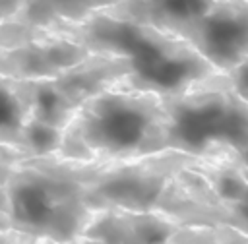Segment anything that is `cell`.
<instances>
[{
	"label": "cell",
	"mask_w": 248,
	"mask_h": 244,
	"mask_svg": "<svg viewBox=\"0 0 248 244\" xmlns=\"http://www.w3.org/2000/svg\"><path fill=\"white\" fill-rule=\"evenodd\" d=\"M229 81L232 83V87L236 89V93L248 101V58L244 62H240L234 70H231L227 74Z\"/></svg>",
	"instance_id": "obj_14"
},
{
	"label": "cell",
	"mask_w": 248,
	"mask_h": 244,
	"mask_svg": "<svg viewBox=\"0 0 248 244\" xmlns=\"http://www.w3.org/2000/svg\"><path fill=\"white\" fill-rule=\"evenodd\" d=\"M45 31L68 37L91 52L126 58L132 76L122 83L163 97L182 93L217 72L184 39L153 25L116 17L105 10L81 23L56 25Z\"/></svg>",
	"instance_id": "obj_2"
},
{
	"label": "cell",
	"mask_w": 248,
	"mask_h": 244,
	"mask_svg": "<svg viewBox=\"0 0 248 244\" xmlns=\"http://www.w3.org/2000/svg\"><path fill=\"white\" fill-rule=\"evenodd\" d=\"M31 120L29 93L23 79L0 76V145L27 153V130Z\"/></svg>",
	"instance_id": "obj_12"
},
{
	"label": "cell",
	"mask_w": 248,
	"mask_h": 244,
	"mask_svg": "<svg viewBox=\"0 0 248 244\" xmlns=\"http://www.w3.org/2000/svg\"><path fill=\"white\" fill-rule=\"evenodd\" d=\"M163 151H169L163 95L118 81L76 112L56 155L81 163H118Z\"/></svg>",
	"instance_id": "obj_1"
},
{
	"label": "cell",
	"mask_w": 248,
	"mask_h": 244,
	"mask_svg": "<svg viewBox=\"0 0 248 244\" xmlns=\"http://www.w3.org/2000/svg\"><path fill=\"white\" fill-rule=\"evenodd\" d=\"M14 15H16V10L12 6H8L6 2L0 0V23L6 21V19H10V17H14Z\"/></svg>",
	"instance_id": "obj_16"
},
{
	"label": "cell",
	"mask_w": 248,
	"mask_h": 244,
	"mask_svg": "<svg viewBox=\"0 0 248 244\" xmlns=\"http://www.w3.org/2000/svg\"><path fill=\"white\" fill-rule=\"evenodd\" d=\"M130 76L132 66L126 58L91 52L85 60L54 77L25 81L31 105L29 157L56 155L62 134L76 112L89 99Z\"/></svg>",
	"instance_id": "obj_5"
},
{
	"label": "cell",
	"mask_w": 248,
	"mask_h": 244,
	"mask_svg": "<svg viewBox=\"0 0 248 244\" xmlns=\"http://www.w3.org/2000/svg\"><path fill=\"white\" fill-rule=\"evenodd\" d=\"M182 225L161 211H95L81 236L107 244H169Z\"/></svg>",
	"instance_id": "obj_9"
},
{
	"label": "cell",
	"mask_w": 248,
	"mask_h": 244,
	"mask_svg": "<svg viewBox=\"0 0 248 244\" xmlns=\"http://www.w3.org/2000/svg\"><path fill=\"white\" fill-rule=\"evenodd\" d=\"M169 244H248V236L229 227L182 225Z\"/></svg>",
	"instance_id": "obj_13"
},
{
	"label": "cell",
	"mask_w": 248,
	"mask_h": 244,
	"mask_svg": "<svg viewBox=\"0 0 248 244\" xmlns=\"http://www.w3.org/2000/svg\"><path fill=\"white\" fill-rule=\"evenodd\" d=\"M155 211L180 225L229 227L248 236V176L229 157H198L169 180Z\"/></svg>",
	"instance_id": "obj_6"
},
{
	"label": "cell",
	"mask_w": 248,
	"mask_h": 244,
	"mask_svg": "<svg viewBox=\"0 0 248 244\" xmlns=\"http://www.w3.org/2000/svg\"><path fill=\"white\" fill-rule=\"evenodd\" d=\"M169 149L196 157H229L248 176V101L227 74L215 72L190 89L167 95Z\"/></svg>",
	"instance_id": "obj_4"
},
{
	"label": "cell",
	"mask_w": 248,
	"mask_h": 244,
	"mask_svg": "<svg viewBox=\"0 0 248 244\" xmlns=\"http://www.w3.org/2000/svg\"><path fill=\"white\" fill-rule=\"evenodd\" d=\"M215 2L217 0H118L116 6L105 12L176 35L186 25L203 17Z\"/></svg>",
	"instance_id": "obj_10"
},
{
	"label": "cell",
	"mask_w": 248,
	"mask_h": 244,
	"mask_svg": "<svg viewBox=\"0 0 248 244\" xmlns=\"http://www.w3.org/2000/svg\"><path fill=\"white\" fill-rule=\"evenodd\" d=\"M176 37L192 45L217 72L229 74L248 58V0H217Z\"/></svg>",
	"instance_id": "obj_8"
},
{
	"label": "cell",
	"mask_w": 248,
	"mask_h": 244,
	"mask_svg": "<svg viewBox=\"0 0 248 244\" xmlns=\"http://www.w3.org/2000/svg\"><path fill=\"white\" fill-rule=\"evenodd\" d=\"M93 168L95 163L58 155L14 163L6 180L8 229L46 244L79 238L95 213L85 199Z\"/></svg>",
	"instance_id": "obj_3"
},
{
	"label": "cell",
	"mask_w": 248,
	"mask_h": 244,
	"mask_svg": "<svg viewBox=\"0 0 248 244\" xmlns=\"http://www.w3.org/2000/svg\"><path fill=\"white\" fill-rule=\"evenodd\" d=\"M12 167H14V163L0 161V230H4V232H10V229H8V217H6V180L10 176Z\"/></svg>",
	"instance_id": "obj_15"
},
{
	"label": "cell",
	"mask_w": 248,
	"mask_h": 244,
	"mask_svg": "<svg viewBox=\"0 0 248 244\" xmlns=\"http://www.w3.org/2000/svg\"><path fill=\"white\" fill-rule=\"evenodd\" d=\"M118 0H25L10 19L27 27L50 29L56 25L81 23L97 12L116 6Z\"/></svg>",
	"instance_id": "obj_11"
},
{
	"label": "cell",
	"mask_w": 248,
	"mask_h": 244,
	"mask_svg": "<svg viewBox=\"0 0 248 244\" xmlns=\"http://www.w3.org/2000/svg\"><path fill=\"white\" fill-rule=\"evenodd\" d=\"M196 159V155L169 149L132 161L95 163L85 192L87 205L91 211H155L169 180Z\"/></svg>",
	"instance_id": "obj_7"
}]
</instances>
